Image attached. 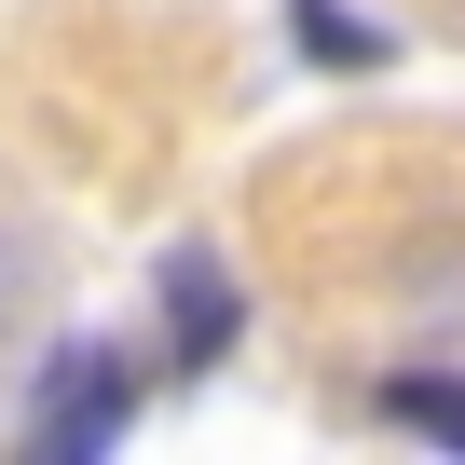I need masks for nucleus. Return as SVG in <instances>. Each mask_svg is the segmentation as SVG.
Listing matches in <instances>:
<instances>
[{
	"label": "nucleus",
	"instance_id": "f257e3e1",
	"mask_svg": "<svg viewBox=\"0 0 465 465\" xmlns=\"http://www.w3.org/2000/svg\"><path fill=\"white\" fill-rule=\"evenodd\" d=\"M124 424H137V383L110 370V342H69V356L42 370V424H28V438H42L55 465H83V451H110Z\"/></svg>",
	"mask_w": 465,
	"mask_h": 465
},
{
	"label": "nucleus",
	"instance_id": "f03ea898",
	"mask_svg": "<svg viewBox=\"0 0 465 465\" xmlns=\"http://www.w3.org/2000/svg\"><path fill=\"white\" fill-rule=\"evenodd\" d=\"M232 329H247V288L219 274V247H164V356L178 370H219Z\"/></svg>",
	"mask_w": 465,
	"mask_h": 465
},
{
	"label": "nucleus",
	"instance_id": "7ed1b4c3",
	"mask_svg": "<svg viewBox=\"0 0 465 465\" xmlns=\"http://www.w3.org/2000/svg\"><path fill=\"white\" fill-rule=\"evenodd\" d=\"M288 42H302L315 69H383V55H397V28H370L356 0H288Z\"/></svg>",
	"mask_w": 465,
	"mask_h": 465
},
{
	"label": "nucleus",
	"instance_id": "20e7f679",
	"mask_svg": "<svg viewBox=\"0 0 465 465\" xmlns=\"http://www.w3.org/2000/svg\"><path fill=\"white\" fill-rule=\"evenodd\" d=\"M383 411H397V424H424V438H451V451H465V383H451V370H397V383H383Z\"/></svg>",
	"mask_w": 465,
	"mask_h": 465
}]
</instances>
